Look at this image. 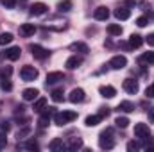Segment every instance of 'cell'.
<instances>
[{
	"mask_svg": "<svg viewBox=\"0 0 154 152\" xmlns=\"http://www.w3.org/2000/svg\"><path fill=\"white\" fill-rule=\"evenodd\" d=\"M20 54H22L20 47H11V48L5 50V57H7L9 61H16V59H20Z\"/></svg>",
	"mask_w": 154,
	"mask_h": 152,
	"instance_id": "9a60e30c",
	"label": "cell"
},
{
	"mask_svg": "<svg viewBox=\"0 0 154 152\" xmlns=\"http://www.w3.org/2000/svg\"><path fill=\"white\" fill-rule=\"evenodd\" d=\"M5 145H7V140H5V136H4V134H0V149H2V147H5Z\"/></svg>",
	"mask_w": 154,
	"mask_h": 152,
	"instance_id": "7bdbcfd3",
	"label": "cell"
},
{
	"mask_svg": "<svg viewBox=\"0 0 154 152\" xmlns=\"http://www.w3.org/2000/svg\"><path fill=\"white\" fill-rule=\"evenodd\" d=\"M99 145H100V149H104V150H109V149L115 147L113 129H111V127H108L106 131H102V132L99 134Z\"/></svg>",
	"mask_w": 154,
	"mask_h": 152,
	"instance_id": "6da1fadb",
	"label": "cell"
},
{
	"mask_svg": "<svg viewBox=\"0 0 154 152\" xmlns=\"http://www.w3.org/2000/svg\"><path fill=\"white\" fill-rule=\"evenodd\" d=\"M81 147H82V140H81V138H74V140L68 143L66 149H68V150H79Z\"/></svg>",
	"mask_w": 154,
	"mask_h": 152,
	"instance_id": "4316f807",
	"label": "cell"
},
{
	"mask_svg": "<svg viewBox=\"0 0 154 152\" xmlns=\"http://www.w3.org/2000/svg\"><path fill=\"white\" fill-rule=\"evenodd\" d=\"M0 86H2V90H5V91H11V90H13V86H11V82H9V79H4Z\"/></svg>",
	"mask_w": 154,
	"mask_h": 152,
	"instance_id": "d590c367",
	"label": "cell"
},
{
	"mask_svg": "<svg viewBox=\"0 0 154 152\" xmlns=\"http://www.w3.org/2000/svg\"><path fill=\"white\" fill-rule=\"evenodd\" d=\"M57 9H59L61 13H68V11L72 9V2H70V0H63V2L57 4Z\"/></svg>",
	"mask_w": 154,
	"mask_h": 152,
	"instance_id": "83f0119b",
	"label": "cell"
},
{
	"mask_svg": "<svg viewBox=\"0 0 154 152\" xmlns=\"http://www.w3.org/2000/svg\"><path fill=\"white\" fill-rule=\"evenodd\" d=\"M82 65V59L81 57H77V56H72V57H68L66 59V63H65V66L68 68V70H75Z\"/></svg>",
	"mask_w": 154,
	"mask_h": 152,
	"instance_id": "2e32d148",
	"label": "cell"
},
{
	"mask_svg": "<svg viewBox=\"0 0 154 152\" xmlns=\"http://www.w3.org/2000/svg\"><path fill=\"white\" fill-rule=\"evenodd\" d=\"M29 132H31V127H29V125H27V127H23L22 131H18V141H20V140H23Z\"/></svg>",
	"mask_w": 154,
	"mask_h": 152,
	"instance_id": "1f68e13d",
	"label": "cell"
},
{
	"mask_svg": "<svg viewBox=\"0 0 154 152\" xmlns=\"http://www.w3.org/2000/svg\"><path fill=\"white\" fill-rule=\"evenodd\" d=\"M145 97H147V99H154V84L147 86V90H145Z\"/></svg>",
	"mask_w": 154,
	"mask_h": 152,
	"instance_id": "8d00e7d4",
	"label": "cell"
},
{
	"mask_svg": "<svg viewBox=\"0 0 154 152\" xmlns=\"http://www.w3.org/2000/svg\"><path fill=\"white\" fill-rule=\"evenodd\" d=\"M54 113H56V111H54V108H47V111L41 114V116H39V120H38L39 127H47V125L50 123V118L54 116Z\"/></svg>",
	"mask_w": 154,
	"mask_h": 152,
	"instance_id": "9c48e42d",
	"label": "cell"
},
{
	"mask_svg": "<svg viewBox=\"0 0 154 152\" xmlns=\"http://www.w3.org/2000/svg\"><path fill=\"white\" fill-rule=\"evenodd\" d=\"M13 41V34L11 32H2L0 34V45H7Z\"/></svg>",
	"mask_w": 154,
	"mask_h": 152,
	"instance_id": "4dcf8cb0",
	"label": "cell"
},
{
	"mask_svg": "<svg viewBox=\"0 0 154 152\" xmlns=\"http://www.w3.org/2000/svg\"><path fill=\"white\" fill-rule=\"evenodd\" d=\"M145 41H147V45H149V47H154V32H151V34L145 38Z\"/></svg>",
	"mask_w": 154,
	"mask_h": 152,
	"instance_id": "ab89813d",
	"label": "cell"
},
{
	"mask_svg": "<svg viewBox=\"0 0 154 152\" xmlns=\"http://www.w3.org/2000/svg\"><path fill=\"white\" fill-rule=\"evenodd\" d=\"M25 149H29V150H38L39 149V145L34 141V140H29L27 143H25Z\"/></svg>",
	"mask_w": 154,
	"mask_h": 152,
	"instance_id": "d6a6232c",
	"label": "cell"
},
{
	"mask_svg": "<svg viewBox=\"0 0 154 152\" xmlns=\"http://www.w3.org/2000/svg\"><path fill=\"white\" fill-rule=\"evenodd\" d=\"M93 18H95V20H99V22L108 20V18H109V9H108V7H104V5L97 7V9H95V13H93Z\"/></svg>",
	"mask_w": 154,
	"mask_h": 152,
	"instance_id": "30bf717a",
	"label": "cell"
},
{
	"mask_svg": "<svg viewBox=\"0 0 154 152\" xmlns=\"http://www.w3.org/2000/svg\"><path fill=\"white\" fill-rule=\"evenodd\" d=\"M125 5L127 7H133V5H136V0H125Z\"/></svg>",
	"mask_w": 154,
	"mask_h": 152,
	"instance_id": "ee69618b",
	"label": "cell"
},
{
	"mask_svg": "<svg viewBox=\"0 0 154 152\" xmlns=\"http://www.w3.org/2000/svg\"><path fill=\"white\" fill-rule=\"evenodd\" d=\"M48 149H50V150H54V152H57V150L66 149V147H65V143H63V140H61V138H54V140L48 143Z\"/></svg>",
	"mask_w": 154,
	"mask_h": 152,
	"instance_id": "ffe728a7",
	"label": "cell"
},
{
	"mask_svg": "<svg viewBox=\"0 0 154 152\" xmlns=\"http://www.w3.org/2000/svg\"><path fill=\"white\" fill-rule=\"evenodd\" d=\"M100 120H102V116H100V114H90V116H86L84 123H86L88 127H95Z\"/></svg>",
	"mask_w": 154,
	"mask_h": 152,
	"instance_id": "cb8c5ba5",
	"label": "cell"
},
{
	"mask_svg": "<svg viewBox=\"0 0 154 152\" xmlns=\"http://www.w3.org/2000/svg\"><path fill=\"white\" fill-rule=\"evenodd\" d=\"M116 109L122 111V113H131V111H134V104L129 102V100H122V102L116 106Z\"/></svg>",
	"mask_w": 154,
	"mask_h": 152,
	"instance_id": "ac0fdd59",
	"label": "cell"
},
{
	"mask_svg": "<svg viewBox=\"0 0 154 152\" xmlns=\"http://www.w3.org/2000/svg\"><path fill=\"white\" fill-rule=\"evenodd\" d=\"M70 48H72V50H75V52H81V54H88V52H90L88 45H86V43H82V41H75V43H72V45H70Z\"/></svg>",
	"mask_w": 154,
	"mask_h": 152,
	"instance_id": "7402d4cb",
	"label": "cell"
},
{
	"mask_svg": "<svg viewBox=\"0 0 154 152\" xmlns=\"http://www.w3.org/2000/svg\"><path fill=\"white\" fill-rule=\"evenodd\" d=\"M75 118H77L75 111H59V113H54V122H56V125H59V127H63V125L74 122Z\"/></svg>",
	"mask_w": 154,
	"mask_h": 152,
	"instance_id": "7a4b0ae2",
	"label": "cell"
},
{
	"mask_svg": "<svg viewBox=\"0 0 154 152\" xmlns=\"http://www.w3.org/2000/svg\"><path fill=\"white\" fill-rule=\"evenodd\" d=\"M125 65H127V57H125V56H113L111 61H109V66L115 68V70L125 68Z\"/></svg>",
	"mask_w": 154,
	"mask_h": 152,
	"instance_id": "52a82bcc",
	"label": "cell"
},
{
	"mask_svg": "<svg viewBox=\"0 0 154 152\" xmlns=\"http://www.w3.org/2000/svg\"><path fill=\"white\" fill-rule=\"evenodd\" d=\"M122 88H124V91H127L129 95H136L138 90H140L138 81H134V79H125L124 84H122Z\"/></svg>",
	"mask_w": 154,
	"mask_h": 152,
	"instance_id": "277c9868",
	"label": "cell"
},
{
	"mask_svg": "<svg viewBox=\"0 0 154 152\" xmlns=\"http://www.w3.org/2000/svg\"><path fill=\"white\" fill-rule=\"evenodd\" d=\"M38 95H39V90H36V88H27V90H23V93H22L23 100H27V102H34V100L38 99Z\"/></svg>",
	"mask_w": 154,
	"mask_h": 152,
	"instance_id": "8fae6325",
	"label": "cell"
},
{
	"mask_svg": "<svg viewBox=\"0 0 154 152\" xmlns=\"http://www.w3.org/2000/svg\"><path fill=\"white\" fill-rule=\"evenodd\" d=\"M63 79H65L63 72H48L47 74V84H54V82H59Z\"/></svg>",
	"mask_w": 154,
	"mask_h": 152,
	"instance_id": "e0dca14e",
	"label": "cell"
},
{
	"mask_svg": "<svg viewBox=\"0 0 154 152\" xmlns=\"http://www.w3.org/2000/svg\"><path fill=\"white\" fill-rule=\"evenodd\" d=\"M149 134H151V129H149L147 123H136L134 125V136L136 138L145 140V138H149Z\"/></svg>",
	"mask_w": 154,
	"mask_h": 152,
	"instance_id": "5b68a950",
	"label": "cell"
},
{
	"mask_svg": "<svg viewBox=\"0 0 154 152\" xmlns=\"http://www.w3.org/2000/svg\"><path fill=\"white\" fill-rule=\"evenodd\" d=\"M14 4H16V0H2V5L5 9H14Z\"/></svg>",
	"mask_w": 154,
	"mask_h": 152,
	"instance_id": "e575fe53",
	"label": "cell"
},
{
	"mask_svg": "<svg viewBox=\"0 0 154 152\" xmlns=\"http://www.w3.org/2000/svg\"><path fill=\"white\" fill-rule=\"evenodd\" d=\"M142 43H143V39H142L140 34H131V38H129V47L131 48H140Z\"/></svg>",
	"mask_w": 154,
	"mask_h": 152,
	"instance_id": "603a6c76",
	"label": "cell"
},
{
	"mask_svg": "<svg viewBox=\"0 0 154 152\" xmlns=\"http://www.w3.org/2000/svg\"><path fill=\"white\" fill-rule=\"evenodd\" d=\"M20 77H22L25 82H31V81H34V79L38 77V70H36L34 66H31V65H25V66L20 70Z\"/></svg>",
	"mask_w": 154,
	"mask_h": 152,
	"instance_id": "3957f363",
	"label": "cell"
},
{
	"mask_svg": "<svg viewBox=\"0 0 154 152\" xmlns=\"http://www.w3.org/2000/svg\"><path fill=\"white\" fill-rule=\"evenodd\" d=\"M138 149H140V145H138L136 141H129V143H127V150H129V152L138 150Z\"/></svg>",
	"mask_w": 154,
	"mask_h": 152,
	"instance_id": "74e56055",
	"label": "cell"
},
{
	"mask_svg": "<svg viewBox=\"0 0 154 152\" xmlns=\"http://www.w3.org/2000/svg\"><path fill=\"white\" fill-rule=\"evenodd\" d=\"M47 9H48V7H47L43 2H36V4L31 5V14H34V16H41V14L47 13Z\"/></svg>",
	"mask_w": 154,
	"mask_h": 152,
	"instance_id": "4fadbf2b",
	"label": "cell"
},
{
	"mask_svg": "<svg viewBox=\"0 0 154 152\" xmlns=\"http://www.w3.org/2000/svg\"><path fill=\"white\" fill-rule=\"evenodd\" d=\"M108 34H109V36H120V34H122V27H120L118 23L108 25Z\"/></svg>",
	"mask_w": 154,
	"mask_h": 152,
	"instance_id": "484cf974",
	"label": "cell"
},
{
	"mask_svg": "<svg viewBox=\"0 0 154 152\" xmlns=\"http://www.w3.org/2000/svg\"><path fill=\"white\" fill-rule=\"evenodd\" d=\"M0 74H2V77H4V79H7V77L13 74V68H11V66H7V68H2V72H0Z\"/></svg>",
	"mask_w": 154,
	"mask_h": 152,
	"instance_id": "f35d334b",
	"label": "cell"
},
{
	"mask_svg": "<svg viewBox=\"0 0 154 152\" xmlns=\"http://www.w3.org/2000/svg\"><path fill=\"white\" fill-rule=\"evenodd\" d=\"M115 16L118 20H129V16H131V9L129 7H118L115 11Z\"/></svg>",
	"mask_w": 154,
	"mask_h": 152,
	"instance_id": "44dd1931",
	"label": "cell"
},
{
	"mask_svg": "<svg viewBox=\"0 0 154 152\" xmlns=\"http://www.w3.org/2000/svg\"><path fill=\"white\" fill-rule=\"evenodd\" d=\"M45 104H47V99H45V97L36 99V100H34V106H32V109H34L36 113H41V111L45 109Z\"/></svg>",
	"mask_w": 154,
	"mask_h": 152,
	"instance_id": "d4e9b609",
	"label": "cell"
},
{
	"mask_svg": "<svg viewBox=\"0 0 154 152\" xmlns=\"http://www.w3.org/2000/svg\"><path fill=\"white\" fill-rule=\"evenodd\" d=\"M99 91H100V95L104 97V99H113L116 95V90L113 86H109V84H106V86H100L99 88Z\"/></svg>",
	"mask_w": 154,
	"mask_h": 152,
	"instance_id": "5bb4252c",
	"label": "cell"
},
{
	"mask_svg": "<svg viewBox=\"0 0 154 152\" xmlns=\"http://www.w3.org/2000/svg\"><path fill=\"white\" fill-rule=\"evenodd\" d=\"M36 32V25L34 23H23V25H20V34L23 36V38H29V36H32Z\"/></svg>",
	"mask_w": 154,
	"mask_h": 152,
	"instance_id": "7c38bea8",
	"label": "cell"
},
{
	"mask_svg": "<svg viewBox=\"0 0 154 152\" xmlns=\"http://www.w3.org/2000/svg\"><path fill=\"white\" fill-rule=\"evenodd\" d=\"M29 48H31V52H32V56H34L36 59H45V57L48 56V50L43 48L41 45H31Z\"/></svg>",
	"mask_w": 154,
	"mask_h": 152,
	"instance_id": "ba28073f",
	"label": "cell"
},
{
	"mask_svg": "<svg viewBox=\"0 0 154 152\" xmlns=\"http://www.w3.org/2000/svg\"><path fill=\"white\" fill-rule=\"evenodd\" d=\"M84 99H86V95H84V90H81V88H74L68 95V100L72 104H81Z\"/></svg>",
	"mask_w": 154,
	"mask_h": 152,
	"instance_id": "8992f818",
	"label": "cell"
},
{
	"mask_svg": "<svg viewBox=\"0 0 154 152\" xmlns=\"http://www.w3.org/2000/svg\"><path fill=\"white\" fill-rule=\"evenodd\" d=\"M115 123H116V127L125 129V127L129 125V118H127V116H118V118L115 120Z\"/></svg>",
	"mask_w": 154,
	"mask_h": 152,
	"instance_id": "f546056e",
	"label": "cell"
},
{
	"mask_svg": "<svg viewBox=\"0 0 154 152\" xmlns=\"http://www.w3.org/2000/svg\"><path fill=\"white\" fill-rule=\"evenodd\" d=\"M100 116H102V118H104V116H108V114H109V108H100Z\"/></svg>",
	"mask_w": 154,
	"mask_h": 152,
	"instance_id": "b9f144b4",
	"label": "cell"
},
{
	"mask_svg": "<svg viewBox=\"0 0 154 152\" xmlns=\"http://www.w3.org/2000/svg\"><path fill=\"white\" fill-rule=\"evenodd\" d=\"M147 23H149V18H147V16H140V18L136 20V25H138V27H145Z\"/></svg>",
	"mask_w": 154,
	"mask_h": 152,
	"instance_id": "836d02e7",
	"label": "cell"
},
{
	"mask_svg": "<svg viewBox=\"0 0 154 152\" xmlns=\"http://www.w3.org/2000/svg\"><path fill=\"white\" fill-rule=\"evenodd\" d=\"M0 127H2V131H5V132H7V131L11 129V125H9V122H2V123H0Z\"/></svg>",
	"mask_w": 154,
	"mask_h": 152,
	"instance_id": "60d3db41",
	"label": "cell"
},
{
	"mask_svg": "<svg viewBox=\"0 0 154 152\" xmlns=\"http://www.w3.org/2000/svg\"><path fill=\"white\" fill-rule=\"evenodd\" d=\"M50 97H52L54 102H63V100H65V93H63V90H54Z\"/></svg>",
	"mask_w": 154,
	"mask_h": 152,
	"instance_id": "f1b7e54d",
	"label": "cell"
},
{
	"mask_svg": "<svg viewBox=\"0 0 154 152\" xmlns=\"http://www.w3.org/2000/svg\"><path fill=\"white\" fill-rule=\"evenodd\" d=\"M140 65H154V52H145L138 57Z\"/></svg>",
	"mask_w": 154,
	"mask_h": 152,
	"instance_id": "d6986e66",
	"label": "cell"
},
{
	"mask_svg": "<svg viewBox=\"0 0 154 152\" xmlns=\"http://www.w3.org/2000/svg\"><path fill=\"white\" fill-rule=\"evenodd\" d=\"M149 120H151V122H154V108H151V109H149Z\"/></svg>",
	"mask_w": 154,
	"mask_h": 152,
	"instance_id": "f6af8a7d",
	"label": "cell"
}]
</instances>
